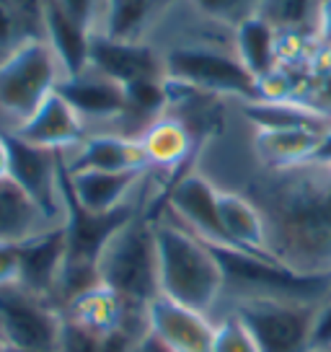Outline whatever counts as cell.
I'll return each instance as SVG.
<instances>
[{
  "mask_svg": "<svg viewBox=\"0 0 331 352\" xmlns=\"http://www.w3.org/2000/svg\"><path fill=\"white\" fill-rule=\"evenodd\" d=\"M246 195L264 212L275 262L298 275H331V164L264 171Z\"/></svg>",
  "mask_w": 331,
  "mask_h": 352,
  "instance_id": "cell-1",
  "label": "cell"
},
{
  "mask_svg": "<svg viewBox=\"0 0 331 352\" xmlns=\"http://www.w3.org/2000/svg\"><path fill=\"white\" fill-rule=\"evenodd\" d=\"M158 293L179 306L218 319L225 306V277L218 254L171 215H155Z\"/></svg>",
  "mask_w": 331,
  "mask_h": 352,
  "instance_id": "cell-2",
  "label": "cell"
},
{
  "mask_svg": "<svg viewBox=\"0 0 331 352\" xmlns=\"http://www.w3.org/2000/svg\"><path fill=\"white\" fill-rule=\"evenodd\" d=\"M99 277L133 314H145L148 303L161 296L153 215L135 212L111 233L99 256Z\"/></svg>",
  "mask_w": 331,
  "mask_h": 352,
  "instance_id": "cell-3",
  "label": "cell"
},
{
  "mask_svg": "<svg viewBox=\"0 0 331 352\" xmlns=\"http://www.w3.org/2000/svg\"><path fill=\"white\" fill-rule=\"evenodd\" d=\"M212 249L220 259L222 277H225V306L246 303V300L323 303L331 293V275H298L269 256L238 252V249H218V246Z\"/></svg>",
  "mask_w": 331,
  "mask_h": 352,
  "instance_id": "cell-4",
  "label": "cell"
},
{
  "mask_svg": "<svg viewBox=\"0 0 331 352\" xmlns=\"http://www.w3.org/2000/svg\"><path fill=\"white\" fill-rule=\"evenodd\" d=\"M65 78L47 39H29L0 57V111L13 127L26 122ZM11 127V130H13Z\"/></svg>",
  "mask_w": 331,
  "mask_h": 352,
  "instance_id": "cell-5",
  "label": "cell"
},
{
  "mask_svg": "<svg viewBox=\"0 0 331 352\" xmlns=\"http://www.w3.org/2000/svg\"><path fill=\"white\" fill-rule=\"evenodd\" d=\"M166 80L179 86L194 88L207 96H233L241 104L259 101V80H256L236 52H225L218 47L202 44H176L163 52Z\"/></svg>",
  "mask_w": 331,
  "mask_h": 352,
  "instance_id": "cell-6",
  "label": "cell"
},
{
  "mask_svg": "<svg viewBox=\"0 0 331 352\" xmlns=\"http://www.w3.org/2000/svg\"><path fill=\"white\" fill-rule=\"evenodd\" d=\"M222 311H233L246 324L259 352H319L316 331L321 303L246 300L225 306Z\"/></svg>",
  "mask_w": 331,
  "mask_h": 352,
  "instance_id": "cell-7",
  "label": "cell"
},
{
  "mask_svg": "<svg viewBox=\"0 0 331 352\" xmlns=\"http://www.w3.org/2000/svg\"><path fill=\"white\" fill-rule=\"evenodd\" d=\"M65 331L62 308L21 283L0 287V340L11 352H57Z\"/></svg>",
  "mask_w": 331,
  "mask_h": 352,
  "instance_id": "cell-8",
  "label": "cell"
},
{
  "mask_svg": "<svg viewBox=\"0 0 331 352\" xmlns=\"http://www.w3.org/2000/svg\"><path fill=\"white\" fill-rule=\"evenodd\" d=\"M218 189L220 187H215L202 171H184L166 192V215H171L179 226H184L205 243L231 249L220 223Z\"/></svg>",
  "mask_w": 331,
  "mask_h": 352,
  "instance_id": "cell-9",
  "label": "cell"
},
{
  "mask_svg": "<svg viewBox=\"0 0 331 352\" xmlns=\"http://www.w3.org/2000/svg\"><path fill=\"white\" fill-rule=\"evenodd\" d=\"M5 138L11 148V179L21 184L52 218L65 223V202H62L65 155L23 143L11 130H5Z\"/></svg>",
  "mask_w": 331,
  "mask_h": 352,
  "instance_id": "cell-10",
  "label": "cell"
},
{
  "mask_svg": "<svg viewBox=\"0 0 331 352\" xmlns=\"http://www.w3.org/2000/svg\"><path fill=\"white\" fill-rule=\"evenodd\" d=\"M145 327L168 352H212L215 319L163 296L148 303Z\"/></svg>",
  "mask_w": 331,
  "mask_h": 352,
  "instance_id": "cell-11",
  "label": "cell"
},
{
  "mask_svg": "<svg viewBox=\"0 0 331 352\" xmlns=\"http://www.w3.org/2000/svg\"><path fill=\"white\" fill-rule=\"evenodd\" d=\"M89 67L117 80L119 86L166 78L163 52H158L155 47L145 42H122L99 32L91 36Z\"/></svg>",
  "mask_w": 331,
  "mask_h": 352,
  "instance_id": "cell-12",
  "label": "cell"
},
{
  "mask_svg": "<svg viewBox=\"0 0 331 352\" xmlns=\"http://www.w3.org/2000/svg\"><path fill=\"white\" fill-rule=\"evenodd\" d=\"M13 135L34 148H45L52 153L67 155L86 140V122L78 117V111L67 104L60 94H49L39 109L26 122L13 127Z\"/></svg>",
  "mask_w": 331,
  "mask_h": 352,
  "instance_id": "cell-13",
  "label": "cell"
},
{
  "mask_svg": "<svg viewBox=\"0 0 331 352\" xmlns=\"http://www.w3.org/2000/svg\"><path fill=\"white\" fill-rule=\"evenodd\" d=\"M140 171H96V168H78L67 171L65 184L80 208L91 215H111L117 210L135 205V192L143 182Z\"/></svg>",
  "mask_w": 331,
  "mask_h": 352,
  "instance_id": "cell-14",
  "label": "cell"
},
{
  "mask_svg": "<svg viewBox=\"0 0 331 352\" xmlns=\"http://www.w3.org/2000/svg\"><path fill=\"white\" fill-rule=\"evenodd\" d=\"M57 94L78 111V117L96 124L122 122L127 111V94L117 80L101 76L96 70H83L80 76H67L60 80Z\"/></svg>",
  "mask_w": 331,
  "mask_h": 352,
  "instance_id": "cell-15",
  "label": "cell"
},
{
  "mask_svg": "<svg viewBox=\"0 0 331 352\" xmlns=\"http://www.w3.org/2000/svg\"><path fill=\"white\" fill-rule=\"evenodd\" d=\"M326 135L310 127H254V153L264 171H287L310 164Z\"/></svg>",
  "mask_w": 331,
  "mask_h": 352,
  "instance_id": "cell-16",
  "label": "cell"
},
{
  "mask_svg": "<svg viewBox=\"0 0 331 352\" xmlns=\"http://www.w3.org/2000/svg\"><path fill=\"white\" fill-rule=\"evenodd\" d=\"M67 171L96 168V171H148L143 145L124 132H93L76 151L65 155Z\"/></svg>",
  "mask_w": 331,
  "mask_h": 352,
  "instance_id": "cell-17",
  "label": "cell"
},
{
  "mask_svg": "<svg viewBox=\"0 0 331 352\" xmlns=\"http://www.w3.org/2000/svg\"><path fill=\"white\" fill-rule=\"evenodd\" d=\"M19 256H21V275L19 283L29 287L39 296H47L55 300L60 277L67 262V236L65 223L57 226L52 231L36 236L32 241L19 246Z\"/></svg>",
  "mask_w": 331,
  "mask_h": 352,
  "instance_id": "cell-18",
  "label": "cell"
},
{
  "mask_svg": "<svg viewBox=\"0 0 331 352\" xmlns=\"http://www.w3.org/2000/svg\"><path fill=\"white\" fill-rule=\"evenodd\" d=\"M57 226L62 223L52 218L21 184L11 176L0 179V243L21 246Z\"/></svg>",
  "mask_w": 331,
  "mask_h": 352,
  "instance_id": "cell-19",
  "label": "cell"
},
{
  "mask_svg": "<svg viewBox=\"0 0 331 352\" xmlns=\"http://www.w3.org/2000/svg\"><path fill=\"white\" fill-rule=\"evenodd\" d=\"M137 140L143 145L148 171L155 168V171L176 174L179 168H184L192 161V155L197 151V138L187 127V122L179 120L176 114H168V111L155 122H150L137 135Z\"/></svg>",
  "mask_w": 331,
  "mask_h": 352,
  "instance_id": "cell-20",
  "label": "cell"
},
{
  "mask_svg": "<svg viewBox=\"0 0 331 352\" xmlns=\"http://www.w3.org/2000/svg\"><path fill=\"white\" fill-rule=\"evenodd\" d=\"M218 210H220L222 231L228 236L231 249L272 259L264 212L246 192L218 189Z\"/></svg>",
  "mask_w": 331,
  "mask_h": 352,
  "instance_id": "cell-21",
  "label": "cell"
},
{
  "mask_svg": "<svg viewBox=\"0 0 331 352\" xmlns=\"http://www.w3.org/2000/svg\"><path fill=\"white\" fill-rule=\"evenodd\" d=\"M62 316L67 324H76V327L91 331L96 337H106L133 319H145V314H133L109 287L101 285V283L86 290L83 296H78L73 303H67L62 308Z\"/></svg>",
  "mask_w": 331,
  "mask_h": 352,
  "instance_id": "cell-22",
  "label": "cell"
},
{
  "mask_svg": "<svg viewBox=\"0 0 331 352\" xmlns=\"http://www.w3.org/2000/svg\"><path fill=\"white\" fill-rule=\"evenodd\" d=\"M174 3L176 0H104L99 34L122 42H145V34Z\"/></svg>",
  "mask_w": 331,
  "mask_h": 352,
  "instance_id": "cell-23",
  "label": "cell"
},
{
  "mask_svg": "<svg viewBox=\"0 0 331 352\" xmlns=\"http://www.w3.org/2000/svg\"><path fill=\"white\" fill-rule=\"evenodd\" d=\"M279 39L282 34L254 13L236 26L233 52L256 80H262L279 65Z\"/></svg>",
  "mask_w": 331,
  "mask_h": 352,
  "instance_id": "cell-24",
  "label": "cell"
},
{
  "mask_svg": "<svg viewBox=\"0 0 331 352\" xmlns=\"http://www.w3.org/2000/svg\"><path fill=\"white\" fill-rule=\"evenodd\" d=\"M91 36L93 34L60 11L55 0H45V39L55 50L57 60L62 63L65 78L80 76L83 70H89Z\"/></svg>",
  "mask_w": 331,
  "mask_h": 352,
  "instance_id": "cell-25",
  "label": "cell"
},
{
  "mask_svg": "<svg viewBox=\"0 0 331 352\" xmlns=\"http://www.w3.org/2000/svg\"><path fill=\"white\" fill-rule=\"evenodd\" d=\"M319 0H259L256 16H262L266 23H272L279 34H293L319 21Z\"/></svg>",
  "mask_w": 331,
  "mask_h": 352,
  "instance_id": "cell-26",
  "label": "cell"
},
{
  "mask_svg": "<svg viewBox=\"0 0 331 352\" xmlns=\"http://www.w3.org/2000/svg\"><path fill=\"white\" fill-rule=\"evenodd\" d=\"M212 352H259V347L251 331L246 329V324L233 311H222L215 319Z\"/></svg>",
  "mask_w": 331,
  "mask_h": 352,
  "instance_id": "cell-27",
  "label": "cell"
},
{
  "mask_svg": "<svg viewBox=\"0 0 331 352\" xmlns=\"http://www.w3.org/2000/svg\"><path fill=\"white\" fill-rule=\"evenodd\" d=\"M303 104H308L310 109L321 111L331 117V52L321 65L313 67V73L308 78V86L303 94Z\"/></svg>",
  "mask_w": 331,
  "mask_h": 352,
  "instance_id": "cell-28",
  "label": "cell"
},
{
  "mask_svg": "<svg viewBox=\"0 0 331 352\" xmlns=\"http://www.w3.org/2000/svg\"><path fill=\"white\" fill-rule=\"evenodd\" d=\"M192 3L215 21L238 26L243 19L254 16L259 0H192Z\"/></svg>",
  "mask_w": 331,
  "mask_h": 352,
  "instance_id": "cell-29",
  "label": "cell"
},
{
  "mask_svg": "<svg viewBox=\"0 0 331 352\" xmlns=\"http://www.w3.org/2000/svg\"><path fill=\"white\" fill-rule=\"evenodd\" d=\"M29 39H34V36L19 16V11L8 0H0V52L8 55L11 50H16L19 44L29 42Z\"/></svg>",
  "mask_w": 331,
  "mask_h": 352,
  "instance_id": "cell-30",
  "label": "cell"
},
{
  "mask_svg": "<svg viewBox=\"0 0 331 352\" xmlns=\"http://www.w3.org/2000/svg\"><path fill=\"white\" fill-rule=\"evenodd\" d=\"M60 11L67 19H73L78 26H83L86 32L96 34L101 23V13H104V0H55Z\"/></svg>",
  "mask_w": 331,
  "mask_h": 352,
  "instance_id": "cell-31",
  "label": "cell"
},
{
  "mask_svg": "<svg viewBox=\"0 0 331 352\" xmlns=\"http://www.w3.org/2000/svg\"><path fill=\"white\" fill-rule=\"evenodd\" d=\"M29 26L34 39H45V0H8Z\"/></svg>",
  "mask_w": 331,
  "mask_h": 352,
  "instance_id": "cell-32",
  "label": "cell"
},
{
  "mask_svg": "<svg viewBox=\"0 0 331 352\" xmlns=\"http://www.w3.org/2000/svg\"><path fill=\"white\" fill-rule=\"evenodd\" d=\"M21 275V256H19V246L13 243H0V287L19 283Z\"/></svg>",
  "mask_w": 331,
  "mask_h": 352,
  "instance_id": "cell-33",
  "label": "cell"
},
{
  "mask_svg": "<svg viewBox=\"0 0 331 352\" xmlns=\"http://www.w3.org/2000/svg\"><path fill=\"white\" fill-rule=\"evenodd\" d=\"M316 32H319V42H321V47H323V52H331V0H323V3H321Z\"/></svg>",
  "mask_w": 331,
  "mask_h": 352,
  "instance_id": "cell-34",
  "label": "cell"
},
{
  "mask_svg": "<svg viewBox=\"0 0 331 352\" xmlns=\"http://www.w3.org/2000/svg\"><path fill=\"white\" fill-rule=\"evenodd\" d=\"M133 352H168V350H166V347L161 344V342L155 340V337L150 334V331H145L143 337H140V340L135 342Z\"/></svg>",
  "mask_w": 331,
  "mask_h": 352,
  "instance_id": "cell-35",
  "label": "cell"
},
{
  "mask_svg": "<svg viewBox=\"0 0 331 352\" xmlns=\"http://www.w3.org/2000/svg\"><path fill=\"white\" fill-rule=\"evenodd\" d=\"M5 176H11V148H8L5 132H0V179Z\"/></svg>",
  "mask_w": 331,
  "mask_h": 352,
  "instance_id": "cell-36",
  "label": "cell"
},
{
  "mask_svg": "<svg viewBox=\"0 0 331 352\" xmlns=\"http://www.w3.org/2000/svg\"><path fill=\"white\" fill-rule=\"evenodd\" d=\"M0 352H11V350H8V344H5L3 340H0Z\"/></svg>",
  "mask_w": 331,
  "mask_h": 352,
  "instance_id": "cell-37",
  "label": "cell"
},
{
  "mask_svg": "<svg viewBox=\"0 0 331 352\" xmlns=\"http://www.w3.org/2000/svg\"><path fill=\"white\" fill-rule=\"evenodd\" d=\"M319 352H331V344H326V347H321Z\"/></svg>",
  "mask_w": 331,
  "mask_h": 352,
  "instance_id": "cell-38",
  "label": "cell"
}]
</instances>
